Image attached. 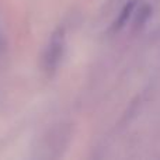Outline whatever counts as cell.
I'll return each instance as SVG.
<instances>
[{
    "mask_svg": "<svg viewBox=\"0 0 160 160\" xmlns=\"http://www.w3.org/2000/svg\"><path fill=\"white\" fill-rule=\"evenodd\" d=\"M63 47H65V34L62 28H58L53 31L52 37L49 39V44L45 51L44 56V68L45 72L53 73L58 68L59 62H61L62 53H63Z\"/></svg>",
    "mask_w": 160,
    "mask_h": 160,
    "instance_id": "obj_1",
    "label": "cell"
},
{
    "mask_svg": "<svg viewBox=\"0 0 160 160\" xmlns=\"http://www.w3.org/2000/svg\"><path fill=\"white\" fill-rule=\"evenodd\" d=\"M135 8H136V0H129V2H128L127 4L124 6V8L121 10V13H119V16H118V18H117V21L114 22L112 30H114V31L121 30V28L128 22V20L131 18V16L135 13Z\"/></svg>",
    "mask_w": 160,
    "mask_h": 160,
    "instance_id": "obj_2",
    "label": "cell"
},
{
    "mask_svg": "<svg viewBox=\"0 0 160 160\" xmlns=\"http://www.w3.org/2000/svg\"><path fill=\"white\" fill-rule=\"evenodd\" d=\"M150 14H152V7H150L149 4H146V3H143V4L135 11V20H133L135 28H141L142 25L149 20Z\"/></svg>",
    "mask_w": 160,
    "mask_h": 160,
    "instance_id": "obj_3",
    "label": "cell"
}]
</instances>
